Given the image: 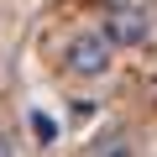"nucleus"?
Listing matches in <instances>:
<instances>
[{
	"mask_svg": "<svg viewBox=\"0 0 157 157\" xmlns=\"http://www.w3.org/2000/svg\"><path fill=\"white\" fill-rule=\"evenodd\" d=\"M110 58H115V42L105 32H73L68 47H63V68L73 78H105L110 73Z\"/></svg>",
	"mask_w": 157,
	"mask_h": 157,
	"instance_id": "nucleus-1",
	"label": "nucleus"
},
{
	"mask_svg": "<svg viewBox=\"0 0 157 157\" xmlns=\"http://www.w3.org/2000/svg\"><path fill=\"white\" fill-rule=\"evenodd\" d=\"M115 47H147L152 37V11L141 6V0H115V6L105 11V26H100Z\"/></svg>",
	"mask_w": 157,
	"mask_h": 157,
	"instance_id": "nucleus-2",
	"label": "nucleus"
},
{
	"mask_svg": "<svg viewBox=\"0 0 157 157\" xmlns=\"http://www.w3.org/2000/svg\"><path fill=\"white\" fill-rule=\"evenodd\" d=\"M94 157H136V152H131V141H126L121 131H110V136L94 141Z\"/></svg>",
	"mask_w": 157,
	"mask_h": 157,
	"instance_id": "nucleus-3",
	"label": "nucleus"
},
{
	"mask_svg": "<svg viewBox=\"0 0 157 157\" xmlns=\"http://www.w3.org/2000/svg\"><path fill=\"white\" fill-rule=\"evenodd\" d=\"M32 131H37V141H58V121L42 110H32Z\"/></svg>",
	"mask_w": 157,
	"mask_h": 157,
	"instance_id": "nucleus-4",
	"label": "nucleus"
},
{
	"mask_svg": "<svg viewBox=\"0 0 157 157\" xmlns=\"http://www.w3.org/2000/svg\"><path fill=\"white\" fill-rule=\"evenodd\" d=\"M0 157H16V141H11L6 131H0Z\"/></svg>",
	"mask_w": 157,
	"mask_h": 157,
	"instance_id": "nucleus-5",
	"label": "nucleus"
}]
</instances>
